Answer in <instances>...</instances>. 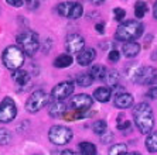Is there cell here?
I'll return each mask as SVG.
<instances>
[{
    "mask_svg": "<svg viewBox=\"0 0 157 155\" xmlns=\"http://www.w3.org/2000/svg\"><path fill=\"white\" fill-rule=\"evenodd\" d=\"M133 119L137 130L142 134H150L154 126V116L153 110L149 103L140 101L133 107Z\"/></svg>",
    "mask_w": 157,
    "mask_h": 155,
    "instance_id": "1",
    "label": "cell"
},
{
    "mask_svg": "<svg viewBox=\"0 0 157 155\" xmlns=\"http://www.w3.org/2000/svg\"><path fill=\"white\" fill-rule=\"evenodd\" d=\"M143 24L137 20H128L122 23L116 30V40L123 41V42H133V40H137L143 34Z\"/></svg>",
    "mask_w": 157,
    "mask_h": 155,
    "instance_id": "2",
    "label": "cell"
},
{
    "mask_svg": "<svg viewBox=\"0 0 157 155\" xmlns=\"http://www.w3.org/2000/svg\"><path fill=\"white\" fill-rule=\"evenodd\" d=\"M2 61H3L4 66L7 69L18 71L24 64V52L17 45H10V47H7L3 51Z\"/></svg>",
    "mask_w": 157,
    "mask_h": 155,
    "instance_id": "3",
    "label": "cell"
},
{
    "mask_svg": "<svg viewBox=\"0 0 157 155\" xmlns=\"http://www.w3.org/2000/svg\"><path fill=\"white\" fill-rule=\"evenodd\" d=\"M17 44L18 48H21V51L29 57H33L36 54L38 48H40V38L34 31H23L17 35Z\"/></svg>",
    "mask_w": 157,
    "mask_h": 155,
    "instance_id": "4",
    "label": "cell"
},
{
    "mask_svg": "<svg viewBox=\"0 0 157 155\" xmlns=\"http://www.w3.org/2000/svg\"><path fill=\"white\" fill-rule=\"evenodd\" d=\"M50 98L51 96H48L44 90H36L33 93L29 96L26 101V110L29 113H37L40 112L43 107L47 106V103L50 101Z\"/></svg>",
    "mask_w": 157,
    "mask_h": 155,
    "instance_id": "5",
    "label": "cell"
},
{
    "mask_svg": "<svg viewBox=\"0 0 157 155\" xmlns=\"http://www.w3.org/2000/svg\"><path fill=\"white\" fill-rule=\"evenodd\" d=\"M74 133L71 128L65 126H52L48 131V138L55 145H65L72 138Z\"/></svg>",
    "mask_w": 157,
    "mask_h": 155,
    "instance_id": "6",
    "label": "cell"
},
{
    "mask_svg": "<svg viewBox=\"0 0 157 155\" xmlns=\"http://www.w3.org/2000/svg\"><path fill=\"white\" fill-rule=\"evenodd\" d=\"M58 13L59 16L67 18H71V20H77L82 16L84 13V7L82 4L78 3V2H62L58 4Z\"/></svg>",
    "mask_w": 157,
    "mask_h": 155,
    "instance_id": "7",
    "label": "cell"
},
{
    "mask_svg": "<svg viewBox=\"0 0 157 155\" xmlns=\"http://www.w3.org/2000/svg\"><path fill=\"white\" fill-rule=\"evenodd\" d=\"M17 116V107L11 98H4L0 103V123H10Z\"/></svg>",
    "mask_w": 157,
    "mask_h": 155,
    "instance_id": "8",
    "label": "cell"
},
{
    "mask_svg": "<svg viewBox=\"0 0 157 155\" xmlns=\"http://www.w3.org/2000/svg\"><path fill=\"white\" fill-rule=\"evenodd\" d=\"M74 89H75L74 82L64 80V82L58 83L57 86H54V89L51 90V99L54 101H62L64 99H67L74 93Z\"/></svg>",
    "mask_w": 157,
    "mask_h": 155,
    "instance_id": "9",
    "label": "cell"
},
{
    "mask_svg": "<svg viewBox=\"0 0 157 155\" xmlns=\"http://www.w3.org/2000/svg\"><path fill=\"white\" fill-rule=\"evenodd\" d=\"M92 103H94V99L86 93H79L77 96H74L71 99V109L75 110V112H86L92 107Z\"/></svg>",
    "mask_w": 157,
    "mask_h": 155,
    "instance_id": "10",
    "label": "cell"
},
{
    "mask_svg": "<svg viewBox=\"0 0 157 155\" xmlns=\"http://www.w3.org/2000/svg\"><path fill=\"white\" fill-rule=\"evenodd\" d=\"M85 48V40L84 37L81 35V34H70V35L67 37L65 40V50L70 52V54H75L78 52L79 54L81 51Z\"/></svg>",
    "mask_w": 157,
    "mask_h": 155,
    "instance_id": "11",
    "label": "cell"
},
{
    "mask_svg": "<svg viewBox=\"0 0 157 155\" xmlns=\"http://www.w3.org/2000/svg\"><path fill=\"white\" fill-rule=\"evenodd\" d=\"M115 107L117 109H130L132 106H133V103H135V98L132 96L130 93H126V92H122V93H117L116 96H115Z\"/></svg>",
    "mask_w": 157,
    "mask_h": 155,
    "instance_id": "12",
    "label": "cell"
},
{
    "mask_svg": "<svg viewBox=\"0 0 157 155\" xmlns=\"http://www.w3.org/2000/svg\"><path fill=\"white\" fill-rule=\"evenodd\" d=\"M96 57V51L94 48H84L77 57V62L81 66H88L91 65V62H94Z\"/></svg>",
    "mask_w": 157,
    "mask_h": 155,
    "instance_id": "13",
    "label": "cell"
},
{
    "mask_svg": "<svg viewBox=\"0 0 157 155\" xmlns=\"http://www.w3.org/2000/svg\"><path fill=\"white\" fill-rule=\"evenodd\" d=\"M67 113V106L65 103H62V101H54L50 105V109H48V114L54 117V119H58V117H62V116H65Z\"/></svg>",
    "mask_w": 157,
    "mask_h": 155,
    "instance_id": "14",
    "label": "cell"
},
{
    "mask_svg": "<svg viewBox=\"0 0 157 155\" xmlns=\"http://www.w3.org/2000/svg\"><path fill=\"white\" fill-rule=\"evenodd\" d=\"M110 96H112V89L108 86H101V87H98V89H95V92H94V98L98 101H101V103L109 101Z\"/></svg>",
    "mask_w": 157,
    "mask_h": 155,
    "instance_id": "15",
    "label": "cell"
},
{
    "mask_svg": "<svg viewBox=\"0 0 157 155\" xmlns=\"http://www.w3.org/2000/svg\"><path fill=\"white\" fill-rule=\"evenodd\" d=\"M89 73H91V76L94 78V80H105L106 75H108V69H106L105 65L95 64V65L91 66Z\"/></svg>",
    "mask_w": 157,
    "mask_h": 155,
    "instance_id": "16",
    "label": "cell"
},
{
    "mask_svg": "<svg viewBox=\"0 0 157 155\" xmlns=\"http://www.w3.org/2000/svg\"><path fill=\"white\" fill-rule=\"evenodd\" d=\"M140 50H142V47H140L137 42H124V45L122 47V51H123V55L126 58H133L136 57V55H139Z\"/></svg>",
    "mask_w": 157,
    "mask_h": 155,
    "instance_id": "17",
    "label": "cell"
},
{
    "mask_svg": "<svg viewBox=\"0 0 157 155\" xmlns=\"http://www.w3.org/2000/svg\"><path fill=\"white\" fill-rule=\"evenodd\" d=\"M13 79L17 83L18 86H26L30 83V73L27 71H23V69H18V71H14L13 72Z\"/></svg>",
    "mask_w": 157,
    "mask_h": 155,
    "instance_id": "18",
    "label": "cell"
},
{
    "mask_svg": "<svg viewBox=\"0 0 157 155\" xmlns=\"http://www.w3.org/2000/svg\"><path fill=\"white\" fill-rule=\"evenodd\" d=\"M72 62H74V59L70 54H61L54 59V66L55 68H61V69L62 68H68Z\"/></svg>",
    "mask_w": 157,
    "mask_h": 155,
    "instance_id": "19",
    "label": "cell"
},
{
    "mask_svg": "<svg viewBox=\"0 0 157 155\" xmlns=\"http://www.w3.org/2000/svg\"><path fill=\"white\" fill-rule=\"evenodd\" d=\"M78 147H79V151L82 155H98L96 145L89 142V141H82Z\"/></svg>",
    "mask_w": 157,
    "mask_h": 155,
    "instance_id": "20",
    "label": "cell"
},
{
    "mask_svg": "<svg viewBox=\"0 0 157 155\" xmlns=\"http://www.w3.org/2000/svg\"><path fill=\"white\" fill-rule=\"evenodd\" d=\"M144 144H146V148L149 152H151V154L157 152V131H153V133H150L147 135Z\"/></svg>",
    "mask_w": 157,
    "mask_h": 155,
    "instance_id": "21",
    "label": "cell"
},
{
    "mask_svg": "<svg viewBox=\"0 0 157 155\" xmlns=\"http://www.w3.org/2000/svg\"><path fill=\"white\" fill-rule=\"evenodd\" d=\"M105 82H106V85H108V87H116L117 83H119V73H117V71H115V69L108 71Z\"/></svg>",
    "mask_w": 157,
    "mask_h": 155,
    "instance_id": "22",
    "label": "cell"
},
{
    "mask_svg": "<svg viewBox=\"0 0 157 155\" xmlns=\"http://www.w3.org/2000/svg\"><path fill=\"white\" fill-rule=\"evenodd\" d=\"M75 82H77V85H79V86L82 87H88L91 86L92 82H94V78L91 76V73H79V75L77 76V79H75Z\"/></svg>",
    "mask_w": 157,
    "mask_h": 155,
    "instance_id": "23",
    "label": "cell"
},
{
    "mask_svg": "<svg viewBox=\"0 0 157 155\" xmlns=\"http://www.w3.org/2000/svg\"><path fill=\"white\" fill-rule=\"evenodd\" d=\"M92 128H94V133L98 134V135H102L103 133H106V131L109 130V128H108V123H106L105 120H96V121L94 123Z\"/></svg>",
    "mask_w": 157,
    "mask_h": 155,
    "instance_id": "24",
    "label": "cell"
},
{
    "mask_svg": "<svg viewBox=\"0 0 157 155\" xmlns=\"http://www.w3.org/2000/svg\"><path fill=\"white\" fill-rule=\"evenodd\" d=\"M147 13V3L146 2H137L135 4V16L136 18H143Z\"/></svg>",
    "mask_w": 157,
    "mask_h": 155,
    "instance_id": "25",
    "label": "cell"
},
{
    "mask_svg": "<svg viewBox=\"0 0 157 155\" xmlns=\"http://www.w3.org/2000/svg\"><path fill=\"white\" fill-rule=\"evenodd\" d=\"M109 155H128V145L126 144H115L110 147Z\"/></svg>",
    "mask_w": 157,
    "mask_h": 155,
    "instance_id": "26",
    "label": "cell"
},
{
    "mask_svg": "<svg viewBox=\"0 0 157 155\" xmlns=\"http://www.w3.org/2000/svg\"><path fill=\"white\" fill-rule=\"evenodd\" d=\"M117 128L122 131L129 130V128H132V123L129 121V120H124V116L121 114L117 117Z\"/></svg>",
    "mask_w": 157,
    "mask_h": 155,
    "instance_id": "27",
    "label": "cell"
},
{
    "mask_svg": "<svg viewBox=\"0 0 157 155\" xmlns=\"http://www.w3.org/2000/svg\"><path fill=\"white\" fill-rule=\"evenodd\" d=\"M11 141V134L6 128H0V145H7Z\"/></svg>",
    "mask_w": 157,
    "mask_h": 155,
    "instance_id": "28",
    "label": "cell"
},
{
    "mask_svg": "<svg viewBox=\"0 0 157 155\" xmlns=\"http://www.w3.org/2000/svg\"><path fill=\"white\" fill-rule=\"evenodd\" d=\"M113 16H115V20H116V21H122L124 18V16H126V11L121 7H116V9H113Z\"/></svg>",
    "mask_w": 157,
    "mask_h": 155,
    "instance_id": "29",
    "label": "cell"
},
{
    "mask_svg": "<svg viewBox=\"0 0 157 155\" xmlns=\"http://www.w3.org/2000/svg\"><path fill=\"white\" fill-rule=\"evenodd\" d=\"M108 58H109V61H112V62H117L121 59V52L117 50H112L109 54H108Z\"/></svg>",
    "mask_w": 157,
    "mask_h": 155,
    "instance_id": "30",
    "label": "cell"
},
{
    "mask_svg": "<svg viewBox=\"0 0 157 155\" xmlns=\"http://www.w3.org/2000/svg\"><path fill=\"white\" fill-rule=\"evenodd\" d=\"M99 137H101V141H102L103 144H108V142H110V141H112V138H113V134L108 130L106 133H103L102 135H99Z\"/></svg>",
    "mask_w": 157,
    "mask_h": 155,
    "instance_id": "31",
    "label": "cell"
},
{
    "mask_svg": "<svg viewBox=\"0 0 157 155\" xmlns=\"http://www.w3.org/2000/svg\"><path fill=\"white\" fill-rule=\"evenodd\" d=\"M147 96L150 99H157V83H154L153 86H150L149 90H147Z\"/></svg>",
    "mask_w": 157,
    "mask_h": 155,
    "instance_id": "32",
    "label": "cell"
},
{
    "mask_svg": "<svg viewBox=\"0 0 157 155\" xmlns=\"http://www.w3.org/2000/svg\"><path fill=\"white\" fill-rule=\"evenodd\" d=\"M7 4H10L13 7H20V6L24 4V2L23 0H7Z\"/></svg>",
    "mask_w": 157,
    "mask_h": 155,
    "instance_id": "33",
    "label": "cell"
},
{
    "mask_svg": "<svg viewBox=\"0 0 157 155\" xmlns=\"http://www.w3.org/2000/svg\"><path fill=\"white\" fill-rule=\"evenodd\" d=\"M95 31H96V33H99V34H103V33H105L102 23H99V24H95Z\"/></svg>",
    "mask_w": 157,
    "mask_h": 155,
    "instance_id": "34",
    "label": "cell"
},
{
    "mask_svg": "<svg viewBox=\"0 0 157 155\" xmlns=\"http://www.w3.org/2000/svg\"><path fill=\"white\" fill-rule=\"evenodd\" d=\"M40 6V2H27V7H30V9H37Z\"/></svg>",
    "mask_w": 157,
    "mask_h": 155,
    "instance_id": "35",
    "label": "cell"
},
{
    "mask_svg": "<svg viewBox=\"0 0 157 155\" xmlns=\"http://www.w3.org/2000/svg\"><path fill=\"white\" fill-rule=\"evenodd\" d=\"M59 155H78V152L72 151V149H64V151H62Z\"/></svg>",
    "mask_w": 157,
    "mask_h": 155,
    "instance_id": "36",
    "label": "cell"
},
{
    "mask_svg": "<svg viewBox=\"0 0 157 155\" xmlns=\"http://www.w3.org/2000/svg\"><path fill=\"white\" fill-rule=\"evenodd\" d=\"M153 17L157 20V2L154 3V6H153Z\"/></svg>",
    "mask_w": 157,
    "mask_h": 155,
    "instance_id": "37",
    "label": "cell"
},
{
    "mask_svg": "<svg viewBox=\"0 0 157 155\" xmlns=\"http://www.w3.org/2000/svg\"><path fill=\"white\" fill-rule=\"evenodd\" d=\"M128 155H142V154L137 151H133V152H128Z\"/></svg>",
    "mask_w": 157,
    "mask_h": 155,
    "instance_id": "38",
    "label": "cell"
},
{
    "mask_svg": "<svg viewBox=\"0 0 157 155\" xmlns=\"http://www.w3.org/2000/svg\"><path fill=\"white\" fill-rule=\"evenodd\" d=\"M94 4H103V2H92Z\"/></svg>",
    "mask_w": 157,
    "mask_h": 155,
    "instance_id": "39",
    "label": "cell"
},
{
    "mask_svg": "<svg viewBox=\"0 0 157 155\" xmlns=\"http://www.w3.org/2000/svg\"><path fill=\"white\" fill-rule=\"evenodd\" d=\"M36 155H40V154H36Z\"/></svg>",
    "mask_w": 157,
    "mask_h": 155,
    "instance_id": "40",
    "label": "cell"
}]
</instances>
